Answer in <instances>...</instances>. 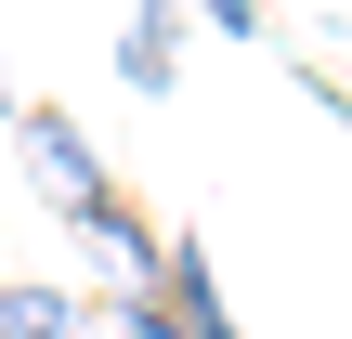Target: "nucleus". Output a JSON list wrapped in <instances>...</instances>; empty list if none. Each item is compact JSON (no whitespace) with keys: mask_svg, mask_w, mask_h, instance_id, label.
Masks as SVG:
<instances>
[{"mask_svg":"<svg viewBox=\"0 0 352 339\" xmlns=\"http://www.w3.org/2000/svg\"><path fill=\"white\" fill-rule=\"evenodd\" d=\"M157 300H170L196 339H248V327H235V300H222V261H209L196 235H170V248H157Z\"/></svg>","mask_w":352,"mask_h":339,"instance_id":"nucleus-1","label":"nucleus"},{"mask_svg":"<svg viewBox=\"0 0 352 339\" xmlns=\"http://www.w3.org/2000/svg\"><path fill=\"white\" fill-rule=\"evenodd\" d=\"M118 78H131L144 105L183 78V0H131V26H118Z\"/></svg>","mask_w":352,"mask_h":339,"instance_id":"nucleus-2","label":"nucleus"},{"mask_svg":"<svg viewBox=\"0 0 352 339\" xmlns=\"http://www.w3.org/2000/svg\"><path fill=\"white\" fill-rule=\"evenodd\" d=\"M78 287H0V339H78Z\"/></svg>","mask_w":352,"mask_h":339,"instance_id":"nucleus-3","label":"nucleus"},{"mask_svg":"<svg viewBox=\"0 0 352 339\" xmlns=\"http://www.w3.org/2000/svg\"><path fill=\"white\" fill-rule=\"evenodd\" d=\"M118 339H196V327H183L157 287H131V300H118Z\"/></svg>","mask_w":352,"mask_h":339,"instance_id":"nucleus-4","label":"nucleus"},{"mask_svg":"<svg viewBox=\"0 0 352 339\" xmlns=\"http://www.w3.org/2000/svg\"><path fill=\"white\" fill-rule=\"evenodd\" d=\"M196 13H209L222 39H261V0H196Z\"/></svg>","mask_w":352,"mask_h":339,"instance_id":"nucleus-5","label":"nucleus"},{"mask_svg":"<svg viewBox=\"0 0 352 339\" xmlns=\"http://www.w3.org/2000/svg\"><path fill=\"white\" fill-rule=\"evenodd\" d=\"M13 118H26V105H13V65H0V131H13Z\"/></svg>","mask_w":352,"mask_h":339,"instance_id":"nucleus-6","label":"nucleus"}]
</instances>
